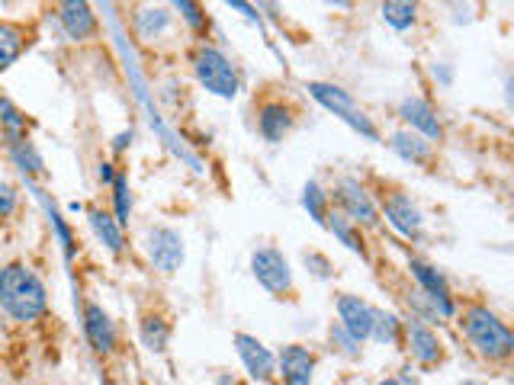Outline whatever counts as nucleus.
<instances>
[{
	"label": "nucleus",
	"mask_w": 514,
	"mask_h": 385,
	"mask_svg": "<svg viewBox=\"0 0 514 385\" xmlns=\"http://www.w3.org/2000/svg\"><path fill=\"white\" fill-rule=\"evenodd\" d=\"M0 308L13 321H36L49 308V296L39 276L26 264H7L0 270Z\"/></svg>",
	"instance_id": "f257e3e1"
},
{
	"label": "nucleus",
	"mask_w": 514,
	"mask_h": 385,
	"mask_svg": "<svg viewBox=\"0 0 514 385\" xmlns=\"http://www.w3.org/2000/svg\"><path fill=\"white\" fill-rule=\"evenodd\" d=\"M466 341L476 347L479 357H486L492 363H505L514 353V334L495 312H489L486 305H470L460 318Z\"/></svg>",
	"instance_id": "f03ea898"
},
{
	"label": "nucleus",
	"mask_w": 514,
	"mask_h": 385,
	"mask_svg": "<svg viewBox=\"0 0 514 385\" xmlns=\"http://www.w3.org/2000/svg\"><path fill=\"white\" fill-rule=\"evenodd\" d=\"M306 90L325 106V110H331L341 122H347V126H351L354 132H360L364 138H370V142H380V132H376V126L370 122V116H367L364 110H360L357 100H354L351 94H347V90H341V87H335V84H322V81H309Z\"/></svg>",
	"instance_id": "7ed1b4c3"
},
{
	"label": "nucleus",
	"mask_w": 514,
	"mask_h": 385,
	"mask_svg": "<svg viewBox=\"0 0 514 385\" xmlns=\"http://www.w3.org/2000/svg\"><path fill=\"white\" fill-rule=\"evenodd\" d=\"M193 71H196V81H200L213 97L222 100H235L238 97V71L229 58H225L219 49H209L203 45L200 52L193 58Z\"/></svg>",
	"instance_id": "20e7f679"
},
{
	"label": "nucleus",
	"mask_w": 514,
	"mask_h": 385,
	"mask_svg": "<svg viewBox=\"0 0 514 385\" xmlns=\"http://www.w3.org/2000/svg\"><path fill=\"white\" fill-rule=\"evenodd\" d=\"M251 273L257 286H264L270 296H293V270L290 260H286L277 248H261L251 254Z\"/></svg>",
	"instance_id": "39448f33"
},
{
	"label": "nucleus",
	"mask_w": 514,
	"mask_h": 385,
	"mask_svg": "<svg viewBox=\"0 0 514 385\" xmlns=\"http://www.w3.org/2000/svg\"><path fill=\"white\" fill-rule=\"evenodd\" d=\"M148 257L158 273L174 276L180 267H184V238H180V231H174L168 225L151 228L148 231Z\"/></svg>",
	"instance_id": "423d86ee"
},
{
	"label": "nucleus",
	"mask_w": 514,
	"mask_h": 385,
	"mask_svg": "<svg viewBox=\"0 0 514 385\" xmlns=\"http://www.w3.org/2000/svg\"><path fill=\"white\" fill-rule=\"evenodd\" d=\"M335 199H338V206H341V215L347 222H354L357 228L360 225H367L373 228L376 222H380V209H376L373 203V196L360 187L357 180H341L338 187H335Z\"/></svg>",
	"instance_id": "0eeeda50"
},
{
	"label": "nucleus",
	"mask_w": 514,
	"mask_h": 385,
	"mask_svg": "<svg viewBox=\"0 0 514 385\" xmlns=\"http://www.w3.org/2000/svg\"><path fill=\"white\" fill-rule=\"evenodd\" d=\"M383 215H386V222L405 238H418L421 228H425L421 209L412 203V196L402 193V190H386L383 193Z\"/></svg>",
	"instance_id": "6e6552de"
},
{
	"label": "nucleus",
	"mask_w": 514,
	"mask_h": 385,
	"mask_svg": "<svg viewBox=\"0 0 514 385\" xmlns=\"http://www.w3.org/2000/svg\"><path fill=\"white\" fill-rule=\"evenodd\" d=\"M338 328L351 337V341L364 344L370 341V328H373V305L364 302L360 296H351L344 292L338 299Z\"/></svg>",
	"instance_id": "1a4fd4ad"
},
{
	"label": "nucleus",
	"mask_w": 514,
	"mask_h": 385,
	"mask_svg": "<svg viewBox=\"0 0 514 385\" xmlns=\"http://www.w3.org/2000/svg\"><path fill=\"white\" fill-rule=\"evenodd\" d=\"M277 376L283 385H312L315 382V353L302 344H286L277 353Z\"/></svg>",
	"instance_id": "9d476101"
},
{
	"label": "nucleus",
	"mask_w": 514,
	"mask_h": 385,
	"mask_svg": "<svg viewBox=\"0 0 514 385\" xmlns=\"http://www.w3.org/2000/svg\"><path fill=\"white\" fill-rule=\"evenodd\" d=\"M235 350L254 382H270L277 376V357L254 334H235Z\"/></svg>",
	"instance_id": "9b49d317"
},
{
	"label": "nucleus",
	"mask_w": 514,
	"mask_h": 385,
	"mask_svg": "<svg viewBox=\"0 0 514 385\" xmlns=\"http://www.w3.org/2000/svg\"><path fill=\"white\" fill-rule=\"evenodd\" d=\"M405 331V344H408V353H412V360L418 366H441L444 363V344L437 341V334L425 325V321H408L402 328Z\"/></svg>",
	"instance_id": "f8f14e48"
},
{
	"label": "nucleus",
	"mask_w": 514,
	"mask_h": 385,
	"mask_svg": "<svg viewBox=\"0 0 514 385\" xmlns=\"http://www.w3.org/2000/svg\"><path fill=\"white\" fill-rule=\"evenodd\" d=\"M58 23L74 42H84L97 33V17L87 0H58Z\"/></svg>",
	"instance_id": "ddd939ff"
},
{
	"label": "nucleus",
	"mask_w": 514,
	"mask_h": 385,
	"mask_svg": "<svg viewBox=\"0 0 514 385\" xmlns=\"http://www.w3.org/2000/svg\"><path fill=\"white\" fill-rule=\"evenodd\" d=\"M399 116L405 119V126L418 132V135H425L428 142H441L444 138V126H441V119H437L434 113V106L425 103V100H418V97H405L399 103Z\"/></svg>",
	"instance_id": "4468645a"
},
{
	"label": "nucleus",
	"mask_w": 514,
	"mask_h": 385,
	"mask_svg": "<svg viewBox=\"0 0 514 385\" xmlns=\"http://www.w3.org/2000/svg\"><path fill=\"white\" fill-rule=\"evenodd\" d=\"M84 334H87L90 347H94L97 353H103V357H110V353L116 350V325H113V318L103 312L100 305H94V302L84 308Z\"/></svg>",
	"instance_id": "2eb2a0df"
},
{
	"label": "nucleus",
	"mask_w": 514,
	"mask_h": 385,
	"mask_svg": "<svg viewBox=\"0 0 514 385\" xmlns=\"http://www.w3.org/2000/svg\"><path fill=\"white\" fill-rule=\"evenodd\" d=\"M257 129H261L264 142L280 145L293 129V110L286 103H264L261 113H257Z\"/></svg>",
	"instance_id": "dca6fc26"
},
{
	"label": "nucleus",
	"mask_w": 514,
	"mask_h": 385,
	"mask_svg": "<svg viewBox=\"0 0 514 385\" xmlns=\"http://www.w3.org/2000/svg\"><path fill=\"white\" fill-rule=\"evenodd\" d=\"M412 276L421 283V289L428 292V299L434 302V308L441 315H453V302H450V289H447V280L441 270H434L428 264H421V260H412Z\"/></svg>",
	"instance_id": "f3484780"
},
{
	"label": "nucleus",
	"mask_w": 514,
	"mask_h": 385,
	"mask_svg": "<svg viewBox=\"0 0 514 385\" xmlns=\"http://www.w3.org/2000/svg\"><path fill=\"white\" fill-rule=\"evenodd\" d=\"M389 148L396 151L402 161H408V164H428L434 158V148H431L428 138L412 132V129H402V132L392 135L389 138Z\"/></svg>",
	"instance_id": "a211bd4d"
},
{
	"label": "nucleus",
	"mask_w": 514,
	"mask_h": 385,
	"mask_svg": "<svg viewBox=\"0 0 514 385\" xmlns=\"http://www.w3.org/2000/svg\"><path fill=\"white\" fill-rule=\"evenodd\" d=\"M90 228H94V235L103 248L113 251V254H123L126 235H123V225L116 222V215L103 212V209H90Z\"/></svg>",
	"instance_id": "6ab92c4d"
},
{
	"label": "nucleus",
	"mask_w": 514,
	"mask_h": 385,
	"mask_svg": "<svg viewBox=\"0 0 514 385\" xmlns=\"http://www.w3.org/2000/svg\"><path fill=\"white\" fill-rule=\"evenodd\" d=\"M26 29L17 23H0V71L17 65V58L26 52Z\"/></svg>",
	"instance_id": "aec40b11"
},
{
	"label": "nucleus",
	"mask_w": 514,
	"mask_h": 385,
	"mask_svg": "<svg viewBox=\"0 0 514 385\" xmlns=\"http://www.w3.org/2000/svg\"><path fill=\"white\" fill-rule=\"evenodd\" d=\"M139 337H142V344L151 353H164V350H168V344H171V325L161 315H145L142 328H139Z\"/></svg>",
	"instance_id": "412c9836"
},
{
	"label": "nucleus",
	"mask_w": 514,
	"mask_h": 385,
	"mask_svg": "<svg viewBox=\"0 0 514 385\" xmlns=\"http://www.w3.org/2000/svg\"><path fill=\"white\" fill-rule=\"evenodd\" d=\"M402 321L399 315L386 312V308H373V328H370V341L376 344H396L402 334Z\"/></svg>",
	"instance_id": "4be33fe9"
},
{
	"label": "nucleus",
	"mask_w": 514,
	"mask_h": 385,
	"mask_svg": "<svg viewBox=\"0 0 514 385\" xmlns=\"http://www.w3.org/2000/svg\"><path fill=\"white\" fill-rule=\"evenodd\" d=\"M380 10L392 29H408L418 17V0H383Z\"/></svg>",
	"instance_id": "5701e85b"
},
{
	"label": "nucleus",
	"mask_w": 514,
	"mask_h": 385,
	"mask_svg": "<svg viewBox=\"0 0 514 385\" xmlns=\"http://www.w3.org/2000/svg\"><path fill=\"white\" fill-rule=\"evenodd\" d=\"M328 225H331V231H335V235L347 244V248H351V251H357V254H364V241H360V235H357V225L354 222H347L344 219V215H328V219H325Z\"/></svg>",
	"instance_id": "b1692460"
},
{
	"label": "nucleus",
	"mask_w": 514,
	"mask_h": 385,
	"mask_svg": "<svg viewBox=\"0 0 514 385\" xmlns=\"http://www.w3.org/2000/svg\"><path fill=\"white\" fill-rule=\"evenodd\" d=\"M325 203H328V193H322L319 183H306V190H302V206L312 212L315 222H325L328 219Z\"/></svg>",
	"instance_id": "393cba45"
},
{
	"label": "nucleus",
	"mask_w": 514,
	"mask_h": 385,
	"mask_svg": "<svg viewBox=\"0 0 514 385\" xmlns=\"http://www.w3.org/2000/svg\"><path fill=\"white\" fill-rule=\"evenodd\" d=\"M10 145H13V158H17L20 171H29V174L42 171V158L36 154V148L26 142V138H20V142H10Z\"/></svg>",
	"instance_id": "a878e982"
},
{
	"label": "nucleus",
	"mask_w": 514,
	"mask_h": 385,
	"mask_svg": "<svg viewBox=\"0 0 514 385\" xmlns=\"http://www.w3.org/2000/svg\"><path fill=\"white\" fill-rule=\"evenodd\" d=\"M113 193H116V222L126 225L129 222V212H132V199H129V183H126L123 174L113 177Z\"/></svg>",
	"instance_id": "bb28decb"
},
{
	"label": "nucleus",
	"mask_w": 514,
	"mask_h": 385,
	"mask_svg": "<svg viewBox=\"0 0 514 385\" xmlns=\"http://www.w3.org/2000/svg\"><path fill=\"white\" fill-rule=\"evenodd\" d=\"M13 209H17V190L0 180V222H7L13 215Z\"/></svg>",
	"instance_id": "cd10ccee"
},
{
	"label": "nucleus",
	"mask_w": 514,
	"mask_h": 385,
	"mask_svg": "<svg viewBox=\"0 0 514 385\" xmlns=\"http://www.w3.org/2000/svg\"><path fill=\"white\" fill-rule=\"evenodd\" d=\"M177 7H180V13H184V20H187L193 29H203V26H206L203 10H200V4H196V0H177Z\"/></svg>",
	"instance_id": "c85d7f7f"
},
{
	"label": "nucleus",
	"mask_w": 514,
	"mask_h": 385,
	"mask_svg": "<svg viewBox=\"0 0 514 385\" xmlns=\"http://www.w3.org/2000/svg\"><path fill=\"white\" fill-rule=\"evenodd\" d=\"M229 4H235V7H238L241 13H245V17L257 20V13H254V7H248V4H245V0H229Z\"/></svg>",
	"instance_id": "c756f323"
},
{
	"label": "nucleus",
	"mask_w": 514,
	"mask_h": 385,
	"mask_svg": "<svg viewBox=\"0 0 514 385\" xmlns=\"http://www.w3.org/2000/svg\"><path fill=\"white\" fill-rule=\"evenodd\" d=\"M100 180H107V183L113 180V171H110V164H103V167H100Z\"/></svg>",
	"instance_id": "7c9ffc66"
},
{
	"label": "nucleus",
	"mask_w": 514,
	"mask_h": 385,
	"mask_svg": "<svg viewBox=\"0 0 514 385\" xmlns=\"http://www.w3.org/2000/svg\"><path fill=\"white\" fill-rule=\"evenodd\" d=\"M376 385H405V382H402V379H380Z\"/></svg>",
	"instance_id": "2f4dec72"
},
{
	"label": "nucleus",
	"mask_w": 514,
	"mask_h": 385,
	"mask_svg": "<svg viewBox=\"0 0 514 385\" xmlns=\"http://www.w3.org/2000/svg\"><path fill=\"white\" fill-rule=\"evenodd\" d=\"M460 385H486V382H476V379H466V382H460Z\"/></svg>",
	"instance_id": "473e14b6"
}]
</instances>
